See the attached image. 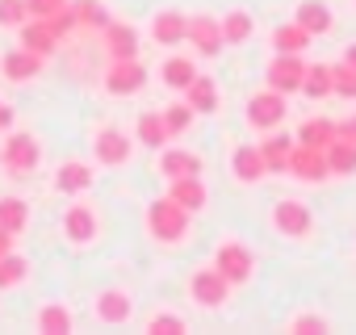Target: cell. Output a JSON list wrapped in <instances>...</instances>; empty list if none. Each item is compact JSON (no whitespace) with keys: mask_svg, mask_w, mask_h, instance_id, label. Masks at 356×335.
<instances>
[{"mask_svg":"<svg viewBox=\"0 0 356 335\" xmlns=\"http://www.w3.org/2000/svg\"><path fill=\"white\" fill-rule=\"evenodd\" d=\"M189 222H193V214H189L185 206H176L168 193L147 206V235H151L155 243H172V247L185 243V239H189Z\"/></svg>","mask_w":356,"mask_h":335,"instance_id":"cell-1","label":"cell"},{"mask_svg":"<svg viewBox=\"0 0 356 335\" xmlns=\"http://www.w3.org/2000/svg\"><path fill=\"white\" fill-rule=\"evenodd\" d=\"M42 163V142L30 130H5L0 134V168L9 177H30Z\"/></svg>","mask_w":356,"mask_h":335,"instance_id":"cell-2","label":"cell"},{"mask_svg":"<svg viewBox=\"0 0 356 335\" xmlns=\"http://www.w3.org/2000/svg\"><path fill=\"white\" fill-rule=\"evenodd\" d=\"M285 113H289V101H285V92H277V88H256L252 97H248V109H243V117H248V126L256 130V134H268V130H281V122H285Z\"/></svg>","mask_w":356,"mask_h":335,"instance_id":"cell-3","label":"cell"},{"mask_svg":"<svg viewBox=\"0 0 356 335\" xmlns=\"http://www.w3.org/2000/svg\"><path fill=\"white\" fill-rule=\"evenodd\" d=\"M214 268L231 281V289H243L256 277V252L243 239H222L218 252H214Z\"/></svg>","mask_w":356,"mask_h":335,"instance_id":"cell-4","label":"cell"},{"mask_svg":"<svg viewBox=\"0 0 356 335\" xmlns=\"http://www.w3.org/2000/svg\"><path fill=\"white\" fill-rule=\"evenodd\" d=\"M268 222L281 239H310V231H314V214L298 197H277V206L268 210Z\"/></svg>","mask_w":356,"mask_h":335,"instance_id":"cell-5","label":"cell"},{"mask_svg":"<svg viewBox=\"0 0 356 335\" xmlns=\"http://www.w3.org/2000/svg\"><path fill=\"white\" fill-rule=\"evenodd\" d=\"M59 231H63V239H67L72 247H88V243H97V235H101V214H97L88 202H72V206L63 210V218H59Z\"/></svg>","mask_w":356,"mask_h":335,"instance_id":"cell-6","label":"cell"},{"mask_svg":"<svg viewBox=\"0 0 356 335\" xmlns=\"http://www.w3.org/2000/svg\"><path fill=\"white\" fill-rule=\"evenodd\" d=\"M285 172L298 177V181H306V185H323V181H331L327 151H323V147H306V142L293 138V151H289V159H285Z\"/></svg>","mask_w":356,"mask_h":335,"instance_id":"cell-7","label":"cell"},{"mask_svg":"<svg viewBox=\"0 0 356 335\" xmlns=\"http://www.w3.org/2000/svg\"><path fill=\"white\" fill-rule=\"evenodd\" d=\"M147 80H151V72L143 67V59H113L109 67H105V92H113V97H134V92H143L147 88Z\"/></svg>","mask_w":356,"mask_h":335,"instance_id":"cell-8","label":"cell"},{"mask_svg":"<svg viewBox=\"0 0 356 335\" xmlns=\"http://www.w3.org/2000/svg\"><path fill=\"white\" fill-rule=\"evenodd\" d=\"M134 155V138L122 130V126H101L92 134V159L101 168H122L126 159Z\"/></svg>","mask_w":356,"mask_h":335,"instance_id":"cell-9","label":"cell"},{"mask_svg":"<svg viewBox=\"0 0 356 335\" xmlns=\"http://www.w3.org/2000/svg\"><path fill=\"white\" fill-rule=\"evenodd\" d=\"M185 42L193 47L197 59H214V55L227 47V42H222V26H218L214 13H189V34H185Z\"/></svg>","mask_w":356,"mask_h":335,"instance_id":"cell-10","label":"cell"},{"mask_svg":"<svg viewBox=\"0 0 356 335\" xmlns=\"http://www.w3.org/2000/svg\"><path fill=\"white\" fill-rule=\"evenodd\" d=\"M302 80H306V59L302 55H277L273 51V59L264 67V84L289 97V92H302Z\"/></svg>","mask_w":356,"mask_h":335,"instance_id":"cell-11","label":"cell"},{"mask_svg":"<svg viewBox=\"0 0 356 335\" xmlns=\"http://www.w3.org/2000/svg\"><path fill=\"white\" fill-rule=\"evenodd\" d=\"M189 297L197 302V306H206V310H218V306H227V297H231V281L210 264V268H197L193 277H189Z\"/></svg>","mask_w":356,"mask_h":335,"instance_id":"cell-12","label":"cell"},{"mask_svg":"<svg viewBox=\"0 0 356 335\" xmlns=\"http://www.w3.org/2000/svg\"><path fill=\"white\" fill-rule=\"evenodd\" d=\"M155 168H159V177L163 181H181V177H202V155L197 151H189V147H159V155H155Z\"/></svg>","mask_w":356,"mask_h":335,"instance_id":"cell-13","label":"cell"},{"mask_svg":"<svg viewBox=\"0 0 356 335\" xmlns=\"http://www.w3.org/2000/svg\"><path fill=\"white\" fill-rule=\"evenodd\" d=\"M59 34H55V26L47 22V17H26L22 26H17V47H26V51H34V55H55L59 51Z\"/></svg>","mask_w":356,"mask_h":335,"instance_id":"cell-14","label":"cell"},{"mask_svg":"<svg viewBox=\"0 0 356 335\" xmlns=\"http://www.w3.org/2000/svg\"><path fill=\"white\" fill-rule=\"evenodd\" d=\"M92 181H97V172H92V168H88L84 159H72V163L55 168L51 189H55V193H63V197L72 202V197H84V193L92 189Z\"/></svg>","mask_w":356,"mask_h":335,"instance_id":"cell-15","label":"cell"},{"mask_svg":"<svg viewBox=\"0 0 356 335\" xmlns=\"http://www.w3.org/2000/svg\"><path fill=\"white\" fill-rule=\"evenodd\" d=\"M0 76H5L9 84H30V80L42 76V55H34L26 47H13V51L0 55Z\"/></svg>","mask_w":356,"mask_h":335,"instance_id":"cell-16","label":"cell"},{"mask_svg":"<svg viewBox=\"0 0 356 335\" xmlns=\"http://www.w3.org/2000/svg\"><path fill=\"white\" fill-rule=\"evenodd\" d=\"M231 177H235L239 185H260V181L268 177V163H264V155H260V142H256V147L243 142V147L231 151Z\"/></svg>","mask_w":356,"mask_h":335,"instance_id":"cell-17","label":"cell"},{"mask_svg":"<svg viewBox=\"0 0 356 335\" xmlns=\"http://www.w3.org/2000/svg\"><path fill=\"white\" fill-rule=\"evenodd\" d=\"M92 314H97L101 322H109V327H122V322H130V314H134V297H130L126 289H101V293L92 297Z\"/></svg>","mask_w":356,"mask_h":335,"instance_id":"cell-18","label":"cell"},{"mask_svg":"<svg viewBox=\"0 0 356 335\" xmlns=\"http://www.w3.org/2000/svg\"><path fill=\"white\" fill-rule=\"evenodd\" d=\"M185 34H189V13L185 9H159L151 17V38L159 47H181Z\"/></svg>","mask_w":356,"mask_h":335,"instance_id":"cell-19","label":"cell"},{"mask_svg":"<svg viewBox=\"0 0 356 335\" xmlns=\"http://www.w3.org/2000/svg\"><path fill=\"white\" fill-rule=\"evenodd\" d=\"M185 101H189V109H193V113H202V117H214V113L222 109L218 80H214V76H206V72H197V76H193V84L185 88Z\"/></svg>","mask_w":356,"mask_h":335,"instance_id":"cell-20","label":"cell"},{"mask_svg":"<svg viewBox=\"0 0 356 335\" xmlns=\"http://www.w3.org/2000/svg\"><path fill=\"white\" fill-rule=\"evenodd\" d=\"M293 22H298V26H302L310 38H323V34L335 26V13L327 9V0H298Z\"/></svg>","mask_w":356,"mask_h":335,"instance_id":"cell-21","label":"cell"},{"mask_svg":"<svg viewBox=\"0 0 356 335\" xmlns=\"http://www.w3.org/2000/svg\"><path fill=\"white\" fill-rule=\"evenodd\" d=\"M101 42L109 51V59H138V30L126 22H109L101 30Z\"/></svg>","mask_w":356,"mask_h":335,"instance_id":"cell-22","label":"cell"},{"mask_svg":"<svg viewBox=\"0 0 356 335\" xmlns=\"http://www.w3.org/2000/svg\"><path fill=\"white\" fill-rule=\"evenodd\" d=\"M197 72H202L197 59H189V55H168V59L159 63V84L172 88V92H185V88L193 84Z\"/></svg>","mask_w":356,"mask_h":335,"instance_id":"cell-23","label":"cell"},{"mask_svg":"<svg viewBox=\"0 0 356 335\" xmlns=\"http://www.w3.org/2000/svg\"><path fill=\"white\" fill-rule=\"evenodd\" d=\"M168 197H172L176 206H185L189 214H202V210H206V202H210V193H206V181H202V177L168 181Z\"/></svg>","mask_w":356,"mask_h":335,"instance_id":"cell-24","label":"cell"},{"mask_svg":"<svg viewBox=\"0 0 356 335\" xmlns=\"http://www.w3.org/2000/svg\"><path fill=\"white\" fill-rule=\"evenodd\" d=\"M218 26H222V42H227V47H243V42L256 34V17H252V9H243V5L227 9V13L218 17Z\"/></svg>","mask_w":356,"mask_h":335,"instance_id":"cell-25","label":"cell"},{"mask_svg":"<svg viewBox=\"0 0 356 335\" xmlns=\"http://www.w3.org/2000/svg\"><path fill=\"white\" fill-rule=\"evenodd\" d=\"M134 142H143L147 151H159V147H168V142H172V134H168V126H163V113H159V109L138 113V122H134Z\"/></svg>","mask_w":356,"mask_h":335,"instance_id":"cell-26","label":"cell"},{"mask_svg":"<svg viewBox=\"0 0 356 335\" xmlns=\"http://www.w3.org/2000/svg\"><path fill=\"white\" fill-rule=\"evenodd\" d=\"M72 327H76V318H72V310L59 306V302H47V306L34 314V331H38V335H67Z\"/></svg>","mask_w":356,"mask_h":335,"instance_id":"cell-27","label":"cell"},{"mask_svg":"<svg viewBox=\"0 0 356 335\" xmlns=\"http://www.w3.org/2000/svg\"><path fill=\"white\" fill-rule=\"evenodd\" d=\"M310 42H314V38H310L298 22H281V26L273 30V51H277V55H306Z\"/></svg>","mask_w":356,"mask_h":335,"instance_id":"cell-28","label":"cell"},{"mask_svg":"<svg viewBox=\"0 0 356 335\" xmlns=\"http://www.w3.org/2000/svg\"><path fill=\"white\" fill-rule=\"evenodd\" d=\"M327 168H331V177H356V142H348V138H331L327 147Z\"/></svg>","mask_w":356,"mask_h":335,"instance_id":"cell-29","label":"cell"},{"mask_svg":"<svg viewBox=\"0 0 356 335\" xmlns=\"http://www.w3.org/2000/svg\"><path fill=\"white\" fill-rule=\"evenodd\" d=\"M289 151H293V134H281V130H268V138L260 142V155L268 163V172H285Z\"/></svg>","mask_w":356,"mask_h":335,"instance_id":"cell-30","label":"cell"},{"mask_svg":"<svg viewBox=\"0 0 356 335\" xmlns=\"http://www.w3.org/2000/svg\"><path fill=\"white\" fill-rule=\"evenodd\" d=\"M331 63H306V80H302V97H310V101H323V97H331Z\"/></svg>","mask_w":356,"mask_h":335,"instance_id":"cell-31","label":"cell"},{"mask_svg":"<svg viewBox=\"0 0 356 335\" xmlns=\"http://www.w3.org/2000/svg\"><path fill=\"white\" fill-rule=\"evenodd\" d=\"M30 222V206L22 197H0V231H9V235H22Z\"/></svg>","mask_w":356,"mask_h":335,"instance_id":"cell-32","label":"cell"},{"mask_svg":"<svg viewBox=\"0 0 356 335\" xmlns=\"http://www.w3.org/2000/svg\"><path fill=\"white\" fill-rule=\"evenodd\" d=\"M293 138L306 142V147H327V142L335 138V122H331V117H306Z\"/></svg>","mask_w":356,"mask_h":335,"instance_id":"cell-33","label":"cell"},{"mask_svg":"<svg viewBox=\"0 0 356 335\" xmlns=\"http://www.w3.org/2000/svg\"><path fill=\"white\" fill-rule=\"evenodd\" d=\"M163 113V126H168V134L172 138H181V134H189V126H193V109H189V101H168V109H159Z\"/></svg>","mask_w":356,"mask_h":335,"instance_id":"cell-34","label":"cell"},{"mask_svg":"<svg viewBox=\"0 0 356 335\" xmlns=\"http://www.w3.org/2000/svg\"><path fill=\"white\" fill-rule=\"evenodd\" d=\"M72 9H76V17H80V26H88V30H105L113 17H109V9L101 5V0H72Z\"/></svg>","mask_w":356,"mask_h":335,"instance_id":"cell-35","label":"cell"},{"mask_svg":"<svg viewBox=\"0 0 356 335\" xmlns=\"http://www.w3.org/2000/svg\"><path fill=\"white\" fill-rule=\"evenodd\" d=\"M163 331L185 335V331H189V318H185V314H176V310H155V314L147 318V335H163Z\"/></svg>","mask_w":356,"mask_h":335,"instance_id":"cell-36","label":"cell"},{"mask_svg":"<svg viewBox=\"0 0 356 335\" xmlns=\"http://www.w3.org/2000/svg\"><path fill=\"white\" fill-rule=\"evenodd\" d=\"M26 272H30V264H26L17 252H5V256H0V289L22 285V281H26Z\"/></svg>","mask_w":356,"mask_h":335,"instance_id":"cell-37","label":"cell"},{"mask_svg":"<svg viewBox=\"0 0 356 335\" xmlns=\"http://www.w3.org/2000/svg\"><path fill=\"white\" fill-rule=\"evenodd\" d=\"M331 92L343 97V101H356V67L352 63H331Z\"/></svg>","mask_w":356,"mask_h":335,"instance_id":"cell-38","label":"cell"},{"mask_svg":"<svg viewBox=\"0 0 356 335\" xmlns=\"http://www.w3.org/2000/svg\"><path fill=\"white\" fill-rule=\"evenodd\" d=\"M26 17H30L26 0H0V26H5V30H17Z\"/></svg>","mask_w":356,"mask_h":335,"instance_id":"cell-39","label":"cell"},{"mask_svg":"<svg viewBox=\"0 0 356 335\" xmlns=\"http://www.w3.org/2000/svg\"><path fill=\"white\" fill-rule=\"evenodd\" d=\"M289 331H318L323 335V331H331V322L323 314H293L289 318Z\"/></svg>","mask_w":356,"mask_h":335,"instance_id":"cell-40","label":"cell"},{"mask_svg":"<svg viewBox=\"0 0 356 335\" xmlns=\"http://www.w3.org/2000/svg\"><path fill=\"white\" fill-rule=\"evenodd\" d=\"M63 5H67V0H26L30 17H55V13H59Z\"/></svg>","mask_w":356,"mask_h":335,"instance_id":"cell-41","label":"cell"},{"mask_svg":"<svg viewBox=\"0 0 356 335\" xmlns=\"http://www.w3.org/2000/svg\"><path fill=\"white\" fill-rule=\"evenodd\" d=\"M335 134H339V138H348V142H356V113H352V117H343V122H335Z\"/></svg>","mask_w":356,"mask_h":335,"instance_id":"cell-42","label":"cell"},{"mask_svg":"<svg viewBox=\"0 0 356 335\" xmlns=\"http://www.w3.org/2000/svg\"><path fill=\"white\" fill-rule=\"evenodd\" d=\"M13 105H5V101H0V134H5V130H13Z\"/></svg>","mask_w":356,"mask_h":335,"instance_id":"cell-43","label":"cell"},{"mask_svg":"<svg viewBox=\"0 0 356 335\" xmlns=\"http://www.w3.org/2000/svg\"><path fill=\"white\" fill-rule=\"evenodd\" d=\"M13 239H17V235H9V231H0V256H5V252H13Z\"/></svg>","mask_w":356,"mask_h":335,"instance_id":"cell-44","label":"cell"},{"mask_svg":"<svg viewBox=\"0 0 356 335\" xmlns=\"http://www.w3.org/2000/svg\"><path fill=\"white\" fill-rule=\"evenodd\" d=\"M343 63H352V67H356V42H348V51H343Z\"/></svg>","mask_w":356,"mask_h":335,"instance_id":"cell-45","label":"cell"}]
</instances>
